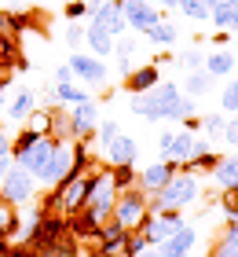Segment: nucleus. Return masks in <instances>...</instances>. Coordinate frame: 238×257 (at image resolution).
I'll return each instance as SVG.
<instances>
[{"label": "nucleus", "instance_id": "nucleus-19", "mask_svg": "<svg viewBox=\"0 0 238 257\" xmlns=\"http://www.w3.org/2000/svg\"><path fill=\"white\" fill-rule=\"evenodd\" d=\"M209 22H212L216 30L234 33V30H238V0H216L212 11H209Z\"/></svg>", "mask_w": 238, "mask_h": 257}, {"label": "nucleus", "instance_id": "nucleus-28", "mask_svg": "<svg viewBox=\"0 0 238 257\" xmlns=\"http://www.w3.org/2000/svg\"><path fill=\"white\" fill-rule=\"evenodd\" d=\"M216 162H220V155H216L212 147H205V151H198L190 162H183L180 169H183V173H212V169H216Z\"/></svg>", "mask_w": 238, "mask_h": 257}, {"label": "nucleus", "instance_id": "nucleus-30", "mask_svg": "<svg viewBox=\"0 0 238 257\" xmlns=\"http://www.w3.org/2000/svg\"><path fill=\"white\" fill-rule=\"evenodd\" d=\"M52 118H55V110H52V107H37L22 125H30L33 133H41V136H52Z\"/></svg>", "mask_w": 238, "mask_h": 257}, {"label": "nucleus", "instance_id": "nucleus-22", "mask_svg": "<svg viewBox=\"0 0 238 257\" xmlns=\"http://www.w3.org/2000/svg\"><path fill=\"white\" fill-rule=\"evenodd\" d=\"M212 180L220 188H238V155H220L216 169H212Z\"/></svg>", "mask_w": 238, "mask_h": 257}, {"label": "nucleus", "instance_id": "nucleus-20", "mask_svg": "<svg viewBox=\"0 0 238 257\" xmlns=\"http://www.w3.org/2000/svg\"><path fill=\"white\" fill-rule=\"evenodd\" d=\"M205 70H209L212 77H231L234 70H238V59H234L227 48H216V52L205 55Z\"/></svg>", "mask_w": 238, "mask_h": 257}, {"label": "nucleus", "instance_id": "nucleus-33", "mask_svg": "<svg viewBox=\"0 0 238 257\" xmlns=\"http://www.w3.org/2000/svg\"><path fill=\"white\" fill-rule=\"evenodd\" d=\"M176 8H180L190 22H209V11H212L205 0H176Z\"/></svg>", "mask_w": 238, "mask_h": 257}, {"label": "nucleus", "instance_id": "nucleus-7", "mask_svg": "<svg viewBox=\"0 0 238 257\" xmlns=\"http://www.w3.org/2000/svg\"><path fill=\"white\" fill-rule=\"evenodd\" d=\"M0 198L11 206H30L33 198H37V177L33 173H26L22 166H11V173L4 177V184H0Z\"/></svg>", "mask_w": 238, "mask_h": 257}, {"label": "nucleus", "instance_id": "nucleus-17", "mask_svg": "<svg viewBox=\"0 0 238 257\" xmlns=\"http://www.w3.org/2000/svg\"><path fill=\"white\" fill-rule=\"evenodd\" d=\"M114 41L117 37L110 30H103L99 22H88V26H85V44L92 48V55H99V59H110V55H114Z\"/></svg>", "mask_w": 238, "mask_h": 257}, {"label": "nucleus", "instance_id": "nucleus-26", "mask_svg": "<svg viewBox=\"0 0 238 257\" xmlns=\"http://www.w3.org/2000/svg\"><path fill=\"white\" fill-rule=\"evenodd\" d=\"M48 99H52V103H63V107H70V103L88 99V92H85V88H77L74 81H70V85H52V88H48Z\"/></svg>", "mask_w": 238, "mask_h": 257}, {"label": "nucleus", "instance_id": "nucleus-1", "mask_svg": "<svg viewBox=\"0 0 238 257\" xmlns=\"http://www.w3.org/2000/svg\"><path fill=\"white\" fill-rule=\"evenodd\" d=\"M132 114L143 121H180L187 114H198L194 96H180V88L172 81H158L147 92H132Z\"/></svg>", "mask_w": 238, "mask_h": 257}, {"label": "nucleus", "instance_id": "nucleus-4", "mask_svg": "<svg viewBox=\"0 0 238 257\" xmlns=\"http://www.w3.org/2000/svg\"><path fill=\"white\" fill-rule=\"evenodd\" d=\"M187 220L180 217V209H147V217L139 220V235H143V242L147 246H158V242H165L172 235L176 228H183Z\"/></svg>", "mask_w": 238, "mask_h": 257}, {"label": "nucleus", "instance_id": "nucleus-49", "mask_svg": "<svg viewBox=\"0 0 238 257\" xmlns=\"http://www.w3.org/2000/svg\"><path fill=\"white\" fill-rule=\"evenodd\" d=\"M165 257H190V253H165Z\"/></svg>", "mask_w": 238, "mask_h": 257}, {"label": "nucleus", "instance_id": "nucleus-14", "mask_svg": "<svg viewBox=\"0 0 238 257\" xmlns=\"http://www.w3.org/2000/svg\"><path fill=\"white\" fill-rule=\"evenodd\" d=\"M136 155H139V144L125 133H117L114 140L103 144V158L110 162V166H136Z\"/></svg>", "mask_w": 238, "mask_h": 257}, {"label": "nucleus", "instance_id": "nucleus-32", "mask_svg": "<svg viewBox=\"0 0 238 257\" xmlns=\"http://www.w3.org/2000/svg\"><path fill=\"white\" fill-rule=\"evenodd\" d=\"M37 140H41V133H33V128L26 125V128H22V133L19 136H11V158H22V155H26V151L33 147V144H37Z\"/></svg>", "mask_w": 238, "mask_h": 257}, {"label": "nucleus", "instance_id": "nucleus-27", "mask_svg": "<svg viewBox=\"0 0 238 257\" xmlns=\"http://www.w3.org/2000/svg\"><path fill=\"white\" fill-rule=\"evenodd\" d=\"M212 81H216V77H212L205 66H201V70H190L187 81H183V92H187V96H205V92L212 88Z\"/></svg>", "mask_w": 238, "mask_h": 257}, {"label": "nucleus", "instance_id": "nucleus-43", "mask_svg": "<svg viewBox=\"0 0 238 257\" xmlns=\"http://www.w3.org/2000/svg\"><path fill=\"white\" fill-rule=\"evenodd\" d=\"M11 166H15V158H11V155H0V184H4V177L11 173Z\"/></svg>", "mask_w": 238, "mask_h": 257}, {"label": "nucleus", "instance_id": "nucleus-48", "mask_svg": "<svg viewBox=\"0 0 238 257\" xmlns=\"http://www.w3.org/2000/svg\"><path fill=\"white\" fill-rule=\"evenodd\" d=\"M154 4H161V8H176V0H154Z\"/></svg>", "mask_w": 238, "mask_h": 257}, {"label": "nucleus", "instance_id": "nucleus-23", "mask_svg": "<svg viewBox=\"0 0 238 257\" xmlns=\"http://www.w3.org/2000/svg\"><path fill=\"white\" fill-rule=\"evenodd\" d=\"M136 48L139 44L132 37H125V33L114 41V55H117V70H121V74H132L136 70Z\"/></svg>", "mask_w": 238, "mask_h": 257}, {"label": "nucleus", "instance_id": "nucleus-2", "mask_svg": "<svg viewBox=\"0 0 238 257\" xmlns=\"http://www.w3.org/2000/svg\"><path fill=\"white\" fill-rule=\"evenodd\" d=\"M198 195H201L198 173H183V169H180L161 191L147 195V206H150V209H187Z\"/></svg>", "mask_w": 238, "mask_h": 257}, {"label": "nucleus", "instance_id": "nucleus-5", "mask_svg": "<svg viewBox=\"0 0 238 257\" xmlns=\"http://www.w3.org/2000/svg\"><path fill=\"white\" fill-rule=\"evenodd\" d=\"M92 184H95V169H88V173H70L59 188H52L55 198H59V213H74V209L85 206L88 195H92Z\"/></svg>", "mask_w": 238, "mask_h": 257}, {"label": "nucleus", "instance_id": "nucleus-16", "mask_svg": "<svg viewBox=\"0 0 238 257\" xmlns=\"http://www.w3.org/2000/svg\"><path fill=\"white\" fill-rule=\"evenodd\" d=\"M176 173H180V169H176V166H172V162H165V158H161V162H158V166H147V169H143L136 184H139V188H143V191H147V195H154V191H161V188H165V184H169V180L176 177Z\"/></svg>", "mask_w": 238, "mask_h": 257}, {"label": "nucleus", "instance_id": "nucleus-50", "mask_svg": "<svg viewBox=\"0 0 238 257\" xmlns=\"http://www.w3.org/2000/svg\"><path fill=\"white\" fill-rule=\"evenodd\" d=\"M205 4H209V8H212V4H216V0H205Z\"/></svg>", "mask_w": 238, "mask_h": 257}, {"label": "nucleus", "instance_id": "nucleus-34", "mask_svg": "<svg viewBox=\"0 0 238 257\" xmlns=\"http://www.w3.org/2000/svg\"><path fill=\"white\" fill-rule=\"evenodd\" d=\"M220 107H223V114H238V77H227L223 96H220Z\"/></svg>", "mask_w": 238, "mask_h": 257}, {"label": "nucleus", "instance_id": "nucleus-15", "mask_svg": "<svg viewBox=\"0 0 238 257\" xmlns=\"http://www.w3.org/2000/svg\"><path fill=\"white\" fill-rule=\"evenodd\" d=\"M55 144H59L55 136H41L37 144H33V147L26 151V155H22V158L15 162V166H22L26 173H33V177H37V173H41V169L48 166V158H52V151H55Z\"/></svg>", "mask_w": 238, "mask_h": 257}, {"label": "nucleus", "instance_id": "nucleus-11", "mask_svg": "<svg viewBox=\"0 0 238 257\" xmlns=\"http://www.w3.org/2000/svg\"><path fill=\"white\" fill-rule=\"evenodd\" d=\"M66 118H70V133H74V140H92V136H95L99 114H95V103H92V99L70 103V107H66Z\"/></svg>", "mask_w": 238, "mask_h": 257}, {"label": "nucleus", "instance_id": "nucleus-6", "mask_svg": "<svg viewBox=\"0 0 238 257\" xmlns=\"http://www.w3.org/2000/svg\"><path fill=\"white\" fill-rule=\"evenodd\" d=\"M147 191H143L139 188V184H136V188H128V191H117V198H114V220H117V224H125L128 231H136L139 228V220L143 217H147Z\"/></svg>", "mask_w": 238, "mask_h": 257}, {"label": "nucleus", "instance_id": "nucleus-21", "mask_svg": "<svg viewBox=\"0 0 238 257\" xmlns=\"http://www.w3.org/2000/svg\"><path fill=\"white\" fill-rule=\"evenodd\" d=\"M33 110H37V96H33L30 88L15 92V99L8 103V118H11V121H26V118H30Z\"/></svg>", "mask_w": 238, "mask_h": 257}, {"label": "nucleus", "instance_id": "nucleus-31", "mask_svg": "<svg viewBox=\"0 0 238 257\" xmlns=\"http://www.w3.org/2000/svg\"><path fill=\"white\" fill-rule=\"evenodd\" d=\"M110 177H114V188L117 191H128V188H136L139 169L136 166H110Z\"/></svg>", "mask_w": 238, "mask_h": 257}, {"label": "nucleus", "instance_id": "nucleus-9", "mask_svg": "<svg viewBox=\"0 0 238 257\" xmlns=\"http://www.w3.org/2000/svg\"><path fill=\"white\" fill-rule=\"evenodd\" d=\"M66 63H70V70H74V77H81V81L92 85V88H103L106 77H110L106 59H99V55H92V52H74Z\"/></svg>", "mask_w": 238, "mask_h": 257}, {"label": "nucleus", "instance_id": "nucleus-10", "mask_svg": "<svg viewBox=\"0 0 238 257\" xmlns=\"http://www.w3.org/2000/svg\"><path fill=\"white\" fill-rule=\"evenodd\" d=\"M114 198H117V188H114V177H110V169H99L95 173V184H92V195H88V209L92 213H99L103 220L114 213Z\"/></svg>", "mask_w": 238, "mask_h": 257}, {"label": "nucleus", "instance_id": "nucleus-45", "mask_svg": "<svg viewBox=\"0 0 238 257\" xmlns=\"http://www.w3.org/2000/svg\"><path fill=\"white\" fill-rule=\"evenodd\" d=\"M136 257H161V250H154V246H143Z\"/></svg>", "mask_w": 238, "mask_h": 257}, {"label": "nucleus", "instance_id": "nucleus-47", "mask_svg": "<svg viewBox=\"0 0 238 257\" xmlns=\"http://www.w3.org/2000/svg\"><path fill=\"white\" fill-rule=\"evenodd\" d=\"M8 250H11V242H8V235H0V257H8Z\"/></svg>", "mask_w": 238, "mask_h": 257}, {"label": "nucleus", "instance_id": "nucleus-42", "mask_svg": "<svg viewBox=\"0 0 238 257\" xmlns=\"http://www.w3.org/2000/svg\"><path fill=\"white\" fill-rule=\"evenodd\" d=\"M70 81H77V77H74V70H70V63L55 66V81H52V85H70Z\"/></svg>", "mask_w": 238, "mask_h": 257}, {"label": "nucleus", "instance_id": "nucleus-24", "mask_svg": "<svg viewBox=\"0 0 238 257\" xmlns=\"http://www.w3.org/2000/svg\"><path fill=\"white\" fill-rule=\"evenodd\" d=\"M161 81V74H158V66H136L132 74L125 77V85H128V92H147V88H154Z\"/></svg>", "mask_w": 238, "mask_h": 257}, {"label": "nucleus", "instance_id": "nucleus-3", "mask_svg": "<svg viewBox=\"0 0 238 257\" xmlns=\"http://www.w3.org/2000/svg\"><path fill=\"white\" fill-rule=\"evenodd\" d=\"M209 147V140L205 136H198V133H190V128H169V133H161L158 136V151H161V158L165 162H172L176 169L183 166V162H190L198 155V151H205Z\"/></svg>", "mask_w": 238, "mask_h": 257}, {"label": "nucleus", "instance_id": "nucleus-37", "mask_svg": "<svg viewBox=\"0 0 238 257\" xmlns=\"http://www.w3.org/2000/svg\"><path fill=\"white\" fill-rule=\"evenodd\" d=\"M220 206H223V213H227V220H238V188H223Z\"/></svg>", "mask_w": 238, "mask_h": 257}, {"label": "nucleus", "instance_id": "nucleus-36", "mask_svg": "<svg viewBox=\"0 0 238 257\" xmlns=\"http://www.w3.org/2000/svg\"><path fill=\"white\" fill-rule=\"evenodd\" d=\"M37 257H81L77 253V239L59 242V246H48V250H37Z\"/></svg>", "mask_w": 238, "mask_h": 257}, {"label": "nucleus", "instance_id": "nucleus-8", "mask_svg": "<svg viewBox=\"0 0 238 257\" xmlns=\"http://www.w3.org/2000/svg\"><path fill=\"white\" fill-rule=\"evenodd\" d=\"M70 166H74V140H59L52 158H48V166L37 173V180L44 188H59V184L70 177Z\"/></svg>", "mask_w": 238, "mask_h": 257}, {"label": "nucleus", "instance_id": "nucleus-41", "mask_svg": "<svg viewBox=\"0 0 238 257\" xmlns=\"http://www.w3.org/2000/svg\"><path fill=\"white\" fill-rule=\"evenodd\" d=\"M223 140H227L231 147H238V114H227V121H223Z\"/></svg>", "mask_w": 238, "mask_h": 257}, {"label": "nucleus", "instance_id": "nucleus-46", "mask_svg": "<svg viewBox=\"0 0 238 257\" xmlns=\"http://www.w3.org/2000/svg\"><path fill=\"white\" fill-rule=\"evenodd\" d=\"M165 63H172V52H161L158 59H154V66H165Z\"/></svg>", "mask_w": 238, "mask_h": 257}, {"label": "nucleus", "instance_id": "nucleus-12", "mask_svg": "<svg viewBox=\"0 0 238 257\" xmlns=\"http://www.w3.org/2000/svg\"><path fill=\"white\" fill-rule=\"evenodd\" d=\"M121 15L128 22V30H136V33H147L154 22H161V11L150 0H121Z\"/></svg>", "mask_w": 238, "mask_h": 257}, {"label": "nucleus", "instance_id": "nucleus-18", "mask_svg": "<svg viewBox=\"0 0 238 257\" xmlns=\"http://www.w3.org/2000/svg\"><path fill=\"white\" fill-rule=\"evenodd\" d=\"M194 242H198V228L183 224V228H176L165 242H158V250H161V257H165V253H190Z\"/></svg>", "mask_w": 238, "mask_h": 257}, {"label": "nucleus", "instance_id": "nucleus-44", "mask_svg": "<svg viewBox=\"0 0 238 257\" xmlns=\"http://www.w3.org/2000/svg\"><path fill=\"white\" fill-rule=\"evenodd\" d=\"M0 155H11V136L0 128Z\"/></svg>", "mask_w": 238, "mask_h": 257}, {"label": "nucleus", "instance_id": "nucleus-25", "mask_svg": "<svg viewBox=\"0 0 238 257\" xmlns=\"http://www.w3.org/2000/svg\"><path fill=\"white\" fill-rule=\"evenodd\" d=\"M209 257H238V220H227V224H223V235H220L216 246H212Z\"/></svg>", "mask_w": 238, "mask_h": 257}, {"label": "nucleus", "instance_id": "nucleus-13", "mask_svg": "<svg viewBox=\"0 0 238 257\" xmlns=\"http://www.w3.org/2000/svg\"><path fill=\"white\" fill-rule=\"evenodd\" d=\"M88 22H99V26L110 30L114 37H121L128 30V22L121 15V0H92V19Z\"/></svg>", "mask_w": 238, "mask_h": 257}, {"label": "nucleus", "instance_id": "nucleus-38", "mask_svg": "<svg viewBox=\"0 0 238 257\" xmlns=\"http://www.w3.org/2000/svg\"><path fill=\"white\" fill-rule=\"evenodd\" d=\"M63 41L70 44V48H77V44H85V26H81V22H70V26L63 30Z\"/></svg>", "mask_w": 238, "mask_h": 257}, {"label": "nucleus", "instance_id": "nucleus-39", "mask_svg": "<svg viewBox=\"0 0 238 257\" xmlns=\"http://www.w3.org/2000/svg\"><path fill=\"white\" fill-rule=\"evenodd\" d=\"M223 121H227L223 114H209V118H201V121H198V128H201V133H212V136H220V133H223Z\"/></svg>", "mask_w": 238, "mask_h": 257}, {"label": "nucleus", "instance_id": "nucleus-29", "mask_svg": "<svg viewBox=\"0 0 238 257\" xmlns=\"http://www.w3.org/2000/svg\"><path fill=\"white\" fill-rule=\"evenodd\" d=\"M143 37H147L150 44H165V48H172V44H176V26H169V22L161 19V22H154Z\"/></svg>", "mask_w": 238, "mask_h": 257}, {"label": "nucleus", "instance_id": "nucleus-40", "mask_svg": "<svg viewBox=\"0 0 238 257\" xmlns=\"http://www.w3.org/2000/svg\"><path fill=\"white\" fill-rule=\"evenodd\" d=\"M180 63H183L187 70H201V66H205V55H201L198 48H187V52L180 55Z\"/></svg>", "mask_w": 238, "mask_h": 257}, {"label": "nucleus", "instance_id": "nucleus-35", "mask_svg": "<svg viewBox=\"0 0 238 257\" xmlns=\"http://www.w3.org/2000/svg\"><path fill=\"white\" fill-rule=\"evenodd\" d=\"M66 19H70V22L92 19V0H70V4H66Z\"/></svg>", "mask_w": 238, "mask_h": 257}]
</instances>
